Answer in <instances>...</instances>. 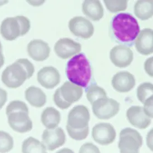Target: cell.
<instances>
[{
	"mask_svg": "<svg viewBox=\"0 0 153 153\" xmlns=\"http://www.w3.org/2000/svg\"><path fill=\"white\" fill-rule=\"evenodd\" d=\"M137 19L130 13H120L113 16L109 26L111 40L119 45L132 47L140 33Z\"/></svg>",
	"mask_w": 153,
	"mask_h": 153,
	"instance_id": "cell-1",
	"label": "cell"
},
{
	"mask_svg": "<svg viewBox=\"0 0 153 153\" xmlns=\"http://www.w3.org/2000/svg\"><path fill=\"white\" fill-rule=\"evenodd\" d=\"M65 73L70 82L85 89L93 82L92 66L84 53L75 55L68 61Z\"/></svg>",
	"mask_w": 153,
	"mask_h": 153,
	"instance_id": "cell-2",
	"label": "cell"
},
{
	"mask_svg": "<svg viewBox=\"0 0 153 153\" xmlns=\"http://www.w3.org/2000/svg\"><path fill=\"white\" fill-rule=\"evenodd\" d=\"M35 72L33 65L27 59H19L6 68L2 74L1 80L11 89H16L30 79Z\"/></svg>",
	"mask_w": 153,
	"mask_h": 153,
	"instance_id": "cell-3",
	"label": "cell"
},
{
	"mask_svg": "<svg viewBox=\"0 0 153 153\" xmlns=\"http://www.w3.org/2000/svg\"><path fill=\"white\" fill-rule=\"evenodd\" d=\"M8 124L15 131L26 133L31 131L32 122L28 115L27 104L20 100L11 101L6 109Z\"/></svg>",
	"mask_w": 153,
	"mask_h": 153,
	"instance_id": "cell-4",
	"label": "cell"
},
{
	"mask_svg": "<svg viewBox=\"0 0 153 153\" xmlns=\"http://www.w3.org/2000/svg\"><path fill=\"white\" fill-rule=\"evenodd\" d=\"M31 28L30 21L27 17L19 15L7 17L2 21L0 26V33L6 40H15L28 33Z\"/></svg>",
	"mask_w": 153,
	"mask_h": 153,
	"instance_id": "cell-5",
	"label": "cell"
},
{
	"mask_svg": "<svg viewBox=\"0 0 153 153\" xmlns=\"http://www.w3.org/2000/svg\"><path fill=\"white\" fill-rule=\"evenodd\" d=\"M83 95L81 87L70 81H66L53 94V101L61 110L68 109L73 103L79 100Z\"/></svg>",
	"mask_w": 153,
	"mask_h": 153,
	"instance_id": "cell-6",
	"label": "cell"
},
{
	"mask_svg": "<svg viewBox=\"0 0 153 153\" xmlns=\"http://www.w3.org/2000/svg\"><path fill=\"white\" fill-rule=\"evenodd\" d=\"M143 143V137L137 130L131 128L121 130L118 143L120 153H139Z\"/></svg>",
	"mask_w": 153,
	"mask_h": 153,
	"instance_id": "cell-7",
	"label": "cell"
},
{
	"mask_svg": "<svg viewBox=\"0 0 153 153\" xmlns=\"http://www.w3.org/2000/svg\"><path fill=\"white\" fill-rule=\"evenodd\" d=\"M92 105L94 114L101 120H108L117 115L120 110V104L111 98H101Z\"/></svg>",
	"mask_w": 153,
	"mask_h": 153,
	"instance_id": "cell-8",
	"label": "cell"
},
{
	"mask_svg": "<svg viewBox=\"0 0 153 153\" xmlns=\"http://www.w3.org/2000/svg\"><path fill=\"white\" fill-rule=\"evenodd\" d=\"M90 114L84 105L75 106L69 111L66 126L73 130H82L89 127Z\"/></svg>",
	"mask_w": 153,
	"mask_h": 153,
	"instance_id": "cell-9",
	"label": "cell"
},
{
	"mask_svg": "<svg viewBox=\"0 0 153 153\" xmlns=\"http://www.w3.org/2000/svg\"><path fill=\"white\" fill-rule=\"evenodd\" d=\"M91 134L94 140L101 145L112 144L117 137L114 127L108 123H101L96 124L93 128Z\"/></svg>",
	"mask_w": 153,
	"mask_h": 153,
	"instance_id": "cell-10",
	"label": "cell"
},
{
	"mask_svg": "<svg viewBox=\"0 0 153 153\" xmlns=\"http://www.w3.org/2000/svg\"><path fill=\"white\" fill-rule=\"evenodd\" d=\"M69 28L73 35L85 40L90 39L94 32L93 24L82 16H76L71 19L69 21Z\"/></svg>",
	"mask_w": 153,
	"mask_h": 153,
	"instance_id": "cell-11",
	"label": "cell"
},
{
	"mask_svg": "<svg viewBox=\"0 0 153 153\" xmlns=\"http://www.w3.org/2000/svg\"><path fill=\"white\" fill-rule=\"evenodd\" d=\"M42 140L47 150L53 152L64 145L66 134L64 130L60 127L45 129L42 135Z\"/></svg>",
	"mask_w": 153,
	"mask_h": 153,
	"instance_id": "cell-12",
	"label": "cell"
},
{
	"mask_svg": "<svg viewBox=\"0 0 153 153\" xmlns=\"http://www.w3.org/2000/svg\"><path fill=\"white\" fill-rule=\"evenodd\" d=\"M110 59L115 66L125 68L131 64L134 59V53L129 47L117 45L111 50Z\"/></svg>",
	"mask_w": 153,
	"mask_h": 153,
	"instance_id": "cell-13",
	"label": "cell"
},
{
	"mask_svg": "<svg viewBox=\"0 0 153 153\" xmlns=\"http://www.w3.org/2000/svg\"><path fill=\"white\" fill-rule=\"evenodd\" d=\"M57 56L62 59H68L81 51V45L69 38H62L54 46Z\"/></svg>",
	"mask_w": 153,
	"mask_h": 153,
	"instance_id": "cell-14",
	"label": "cell"
},
{
	"mask_svg": "<svg viewBox=\"0 0 153 153\" xmlns=\"http://www.w3.org/2000/svg\"><path fill=\"white\" fill-rule=\"evenodd\" d=\"M39 83L46 89H53L60 82L61 76L57 69L53 66H46L37 73Z\"/></svg>",
	"mask_w": 153,
	"mask_h": 153,
	"instance_id": "cell-15",
	"label": "cell"
},
{
	"mask_svg": "<svg viewBox=\"0 0 153 153\" xmlns=\"http://www.w3.org/2000/svg\"><path fill=\"white\" fill-rule=\"evenodd\" d=\"M113 88L119 93H128L135 87V77L128 71L117 73L111 80Z\"/></svg>",
	"mask_w": 153,
	"mask_h": 153,
	"instance_id": "cell-16",
	"label": "cell"
},
{
	"mask_svg": "<svg viewBox=\"0 0 153 153\" xmlns=\"http://www.w3.org/2000/svg\"><path fill=\"white\" fill-rule=\"evenodd\" d=\"M51 49L48 44L40 39L31 41L27 45L29 56L36 61H43L48 59Z\"/></svg>",
	"mask_w": 153,
	"mask_h": 153,
	"instance_id": "cell-17",
	"label": "cell"
},
{
	"mask_svg": "<svg viewBox=\"0 0 153 153\" xmlns=\"http://www.w3.org/2000/svg\"><path fill=\"white\" fill-rule=\"evenodd\" d=\"M126 117L129 123L138 129H145L151 123V119L147 117L140 106H132L126 111Z\"/></svg>",
	"mask_w": 153,
	"mask_h": 153,
	"instance_id": "cell-18",
	"label": "cell"
},
{
	"mask_svg": "<svg viewBox=\"0 0 153 153\" xmlns=\"http://www.w3.org/2000/svg\"><path fill=\"white\" fill-rule=\"evenodd\" d=\"M137 52L143 55H149L153 53V31L145 28L138 35L135 40Z\"/></svg>",
	"mask_w": 153,
	"mask_h": 153,
	"instance_id": "cell-19",
	"label": "cell"
},
{
	"mask_svg": "<svg viewBox=\"0 0 153 153\" xmlns=\"http://www.w3.org/2000/svg\"><path fill=\"white\" fill-rule=\"evenodd\" d=\"M82 11L85 15L94 21H98L104 16V8L98 0H85L82 4Z\"/></svg>",
	"mask_w": 153,
	"mask_h": 153,
	"instance_id": "cell-20",
	"label": "cell"
},
{
	"mask_svg": "<svg viewBox=\"0 0 153 153\" xmlns=\"http://www.w3.org/2000/svg\"><path fill=\"white\" fill-rule=\"evenodd\" d=\"M25 99L30 105L37 108L43 107L46 103L47 97L44 92L34 86L28 87L25 92Z\"/></svg>",
	"mask_w": 153,
	"mask_h": 153,
	"instance_id": "cell-21",
	"label": "cell"
},
{
	"mask_svg": "<svg viewBox=\"0 0 153 153\" xmlns=\"http://www.w3.org/2000/svg\"><path fill=\"white\" fill-rule=\"evenodd\" d=\"M41 120L47 129H55L60 123V113L53 107H47L41 114Z\"/></svg>",
	"mask_w": 153,
	"mask_h": 153,
	"instance_id": "cell-22",
	"label": "cell"
},
{
	"mask_svg": "<svg viewBox=\"0 0 153 153\" xmlns=\"http://www.w3.org/2000/svg\"><path fill=\"white\" fill-rule=\"evenodd\" d=\"M134 14L138 19L146 21L153 15V1L152 0H139L134 4Z\"/></svg>",
	"mask_w": 153,
	"mask_h": 153,
	"instance_id": "cell-23",
	"label": "cell"
},
{
	"mask_svg": "<svg viewBox=\"0 0 153 153\" xmlns=\"http://www.w3.org/2000/svg\"><path fill=\"white\" fill-rule=\"evenodd\" d=\"M22 153H48L46 146L35 137H30L22 144Z\"/></svg>",
	"mask_w": 153,
	"mask_h": 153,
	"instance_id": "cell-24",
	"label": "cell"
},
{
	"mask_svg": "<svg viewBox=\"0 0 153 153\" xmlns=\"http://www.w3.org/2000/svg\"><path fill=\"white\" fill-rule=\"evenodd\" d=\"M85 92L88 100L91 104L99 99L108 97L105 90L98 86L95 82H92L85 89Z\"/></svg>",
	"mask_w": 153,
	"mask_h": 153,
	"instance_id": "cell-25",
	"label": "cell"
},
{
	"mask_svg": "<svg viewBox=\"0 0 153 153\" xmlns=\"http://www.w3.org/2000/svg\"><path fill=\"white\" fill-rule=\"evenodd\" d=\"M153 85L148 82H143L137 87V99L144 104L149 97L153 96Z\"/></svg>",
	"mask_w": 153,
	"mask_h": 153,
	"instance_id": "cell-26",
	"label": "cell"
},
{
	"mask_svg": "<svg viewBox=\"0 0 153 153\" xmlns=\"http://www.w3.org/2000/svg\"><path fill=\"white\" fill-rule=\"evenodd\" d=\"M13 139L10 134L3 130H0V153L10 152L13 149Z\"/></svg>",
	"mask_w": 153,
	"mask_h": 153,
	"instance_id": "cell-27",
	"label": "cell"
},
{
	"mask_svg": "<svg viewBox=\"0 0 153 153\" xmlns=\"http://www.w3.org/2000/svg\"><path fill=\"white\" fill-rule=\"evenodd\" d=\"M106 7L111 13H117L120 11H125L128 7L127 0L113 1L105 0L104 1Z\"/></svg>",
	"mask_w": 153,
	"mask_h": 153,
	"instance_id": "cell-28",
	"label": "cell"
},
{
	"mask_svg": "<svg viewBox=\"0 0 153 153\" xmlns=\"http://www.w3.org/2000/svg\"><path fill=\"white\" fill-rule=\"evenodd\" d=\"M70 137L75 140H82L88 137L89 133V128L87 127L82 130H73L66 126Z\"/></svg>",
	"mask_w": 153,
	"mask_h": 153,
	"instance_id": "cell-29",
	"label": "cell"
},
{
	"mask_svg": "<svg viewBox=\"0 0 153 153\" xmlns=\"http://www.w3.org/2000/svg\"><path fill=\"white\" fill-rule=\"evenodd\" d=\"M79 153H101L99 149L92 143H86L79 149Z\"/></svg>",
	"mask_w": 153,
	"mask_h": 153,
	"instance_id": "cell-30",
	"label": "cell"
},
{
	"mask_svg": "<svg viewBox=\"0 0 153 153\" xmlns=\"http://www.w3.org/2000/svg\"><path fill=\"white\" fill-rule=\"evenodd\" d=\"M153 96L149 97V98L145 101L144 104L143 111L145 113V115L149 118H153Z\"/></svg>",
	"mask_w": 153,
	"mask_h": 153,
	"instance_id": "cell-31",
	"label": "cell"
},
{
	"mask_svg": "<svg viewBox=\"0 0 153 153\" xmlns=\"http://www.w3.org/2000/svg\"><path fill=\"white\" fill-rule=\"evenodd\" d=\"M153 57H152L145 61L144 63L145 71L150 77L153 76Z\"/></svg>",
	"mask_w": 153,
	"mask_h": 153,
	"instance_id": "cell-32",
	"label": "cell"
},
{
	"mask_svg": "<svg viewBox=\"0 0 153 153\" xmlns=\"http://www.w3.org/2000/svg\"><path fill=\"white\" fill-rule=\"evenodd\" d=\"M7 101V93L6 90L0 88V110L3 108Z\"/></svg>",
	"mask_w": 153,
	"mask_h": 153,
	"instance_id": "cell-33",
	"label": "cell"
},
{
	"mask_svg": "<svg viewBox=\"0 0 153 153\" xmlns=\"http://www.w3.org/2000/svg\"><path fill=\"white\" fill-rule=\"evenodd\" d=\"M152 137H153V129L150 130V132L148 133V136L146 137V143L148 146L149 149L153 151V142H152Z\"/></svg>",
	"mask_w": 153,
	"mask_h": 153,
	"instance_id": "cell-34",
	"label": "cell"
},
{
	"mask_svg": "<svg viewBox=\"0 0 153 153\" xmlns=\"http://www.w3.org/2000/svg\"><path fill=\"white\" fill-rule=\"evenodd\" d=\"M4 63V57L2 53V46L0 42V69L3 66Z\"/></svg>",
	"mask_w": 153,
	"mask_h": 153,
	"instance_id": "cell-35",
	"label": "cell"
},
{
	"mask_svg": "<svg viewBox=\"0 0 153 153\" xmlns=\"http://www.w3.org/2000/svg\"><path fill=\"white\" fill-rule=\"evenodd\" d=\"M56 153H75L71 149H69V148H63V149H60L58 152H57Z\"/></svg>",
	"mask_w": 153,
	"mask_h": 153,
	"instance_id": "cell-36",
	"label": "cell"
},
{
	"mask_svg": "<svg viewBox=\"0 0 153 153\" xmlns=\"http://www.w3.org/2000/svg\"><path fill=\"white\" fill-rule=\"evenodd\" d=\"M30 2H31L30 4L33 6H39V5L42 4L45 1H30Z\"/></svg>",
	"mask_w": 153,
	"mask_h": 153,
	"instance_id": "cell-37",
	"label": "cell"
}]
</instances>
